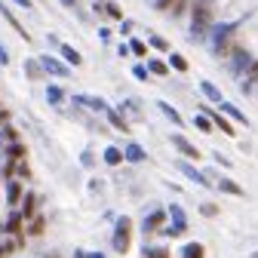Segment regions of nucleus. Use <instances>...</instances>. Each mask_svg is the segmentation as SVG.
Returning <instances> with one entry per match:
<instances>
[{
    "label": "nucleus",
    "mask_w": 258,
    "mask_h": 258,
    "mask_svg": "<svg viewBox=\"0 0 258 258\" xmlns=\"http://www.w3.org/2000/svg\"><path fill=\"white\" fill-rule=\"evenodd\" d=\"M123 157L129 160V163H142V160H145L148 154H145V148H142V145H136V142H129V145L123 148Z\"/></svg>",
    "instance_id": "9"
},
{
    "label": "nucleus",
    "mask_w": 258,
    "mask_h": 258,
    "mask_svg": "<svg viewBox=\"0 0 258 258\" xmlns=\"http://www.w3.org/2000/svg\"><path fill=\"white\" fill-rule=\"evenodd\" d=\"M25 74H28L31 80H40V77H43L40 61H37V58H28V61H25Z\"/></svg>",
    "instance_id": "14"
},
{
    "label": "nucleus",
    "mask_w": 258,
    "mask_h": 258,
    "mask_svg": "<svg viewBox=\"0 0 258 258\" xmlns=\"http://www.w3.org/2000/svg\"><path fill=\"white\" fill-rule=\"evenodd\" d=\"M16 175H19V178H31V169H28V163H19V166H16Z\"/></svg>",
    "instance_id": "36"
},
{
    "label": "nucleus",
    "mask_w": 258,
    "mask_h": 258,
    "mask_svg": "<svg viewBox=\"0 0 258 258\" xmlns=\"http://www.w3.org/2000/svg\"><path fill=\"white\" fill-rule=\"evenodd\" d=\"M7 154H10L13 160H22V157H25V145H19V142H13V145L7 148Z\"/></svg>",
    "instance_id": "28"
},
{
    "label": "nucleus",
    "mask_w": 258,
    "mask_h": 258,
    "mask_svg": "<svg viewBox=\"0 0 258 258\" xmlns=\"http://www.w3.org/2000/svg\"><path fill=\"white\" fill-rule=\"evenodd\" d=\"M181 255H184V258H206V249H203L200 243H187V246L181 249Z\"/></svg>",
    "instance_id": "20"
},
{
    "label": "nucleus",
    "mask_w": 258,
    "mask_h": 258,
    "mask_svg": "<svg viewBox=\"0 0 258 258\" xmlns=\"http://www.w3.org/2000/svg\"><path fill=\"white\" fill-rule=\"evenodd\" d=\"M194 126H197L200 133H212V123H209L206 114H197V117H194Z\"/></svg>",
    "instance_id": "27"
},
{
    "label": "nucleus",
    "mask_w": 258,
    "mask_h": 258,
    "mask_svg": "<svg viewBox=\"0 0 258 258\" xmlns=\"http://www.w3.org/2000/svg\"><path fill=\"white\" fill-rule=\"evenodd\" d=\"M0 148H4V145H0Z\"/></svg>",
    "instance_id": "44"
},
{
    "label": "nucleus",
    "mask_w": 258,
    "mask_h": 258,
    "mask_svg": "<svg viewBox=\"0 0 258 258\" xmlns=\"http://www.w3.org/2000/svg\"><path fill=\"white\" fill-rule=\"evenodd\" d=\"M10 252H16V243L13 240H4V243H0V258H7Z\"/></svg>",
    "instance_id": "32"
},
{
    "label": "nucleus",
    "mask_w": 258,
    "mask_h": 258,
    "mask_svg": "<svg viewBox=\"0 0 258 258\" xmlns=\"http://www.w3.org/2000/svg\"><path fill=\"white\" fill-rule=\"evenodd\" d=\"M166 215H169V218H172V221H175V224H169V228H163V231H166V234H169V237H181V234H184V231H187V215H184V209H181V206H178V203H172V206H169V212H166Z\"/></svg>",
    "instance_id": "3"
},
{
    "label": "nucleus",
    "mask_w": 258,
    "mask_h": 258,
    "mask_svg": "<svg viewBox=\"0 0 258 258\" xmlns=\"http://www.w3.org/2000/svg\"><path fill=\"white\" fill-rule=\"evenodd\" d=\"M218 187H221L224 194H234V197H246V190H243L240 184H234L231 178H221V181H218Z\"/></svg>",
    "instance_id": "15"
},
{
    "label": "nucleus",
    "mask_w": 258,
    "mask_h": 258,
    "mask_svg": "<svg viewBox=\"0 0 258 258\" xmlns=\"http://www.w3.org/2000/svg\"><path fill=\"white\" fill-rule=\"evenodd\" d=\"M7 200H10L13 206L22 200V184H19V181H7Z\"/></svg>",
    "instance_id": "19"
},
{
    "label": "nucleus",
    "mask_w": 258,
    "mask_h": 258,
    "mask_svg": "<svg viewBox=\"0 0 258 258\" xmlns=\"http://www.w3.org/2000/svg\"><path fill=\"white\" fill-rule=\"evenodd\" d=\"M0 13H4V19H7V22H10V25H13V28H16V31H19V34H22V37H25V40H31V34H28V31H25V28H22V25H19V19H16V16H13V13H10V7H4V4H0Z\"/></svg>",
    "instance_id": "13"
},
{
    "label": "nucleus",
    "mask_w": 258,
    "mask_h": 258,
    "mask_svg": "<svg viewBox=\"0 0 258 258\" xmlns=\"http://www.w3.org/2000/svg\"><path fill=\"white\" fill-rule=\"evenodd\" d=\"M218 105H221V111H228V114H231V117H234L237 123H249V117H246L243 111H237L234 105H224V102H218Z\"/></svg>",
    "instance_id": "25"
},
{
    "label": "nucleus",
    "mask_w": 258,
    "mask_h": 258,
    "mask_svg": "<svg viewBox=\"0 0 258 258\" xmlns=\"http://www.w3.org/2000/svg\"><path fill=\"white\" fill-rule=\"evenodd\" d=\"M200 92L206 95L209 102H215V105H218V102H224V95H221V89H218L215 83H209V80H203V83H200Z\"/></svg>",
    "instance_id": "11"
},
{
    "label": "nucleus",
    "mask_w": 258,
    "mask_h": 258,
    "mask_svg": "<svg viewBox=\"0 0 258 258\" xmlns=\"http://www.w3.org/2000/svg\"><path fill=\"white\" fill-rule=\"evenodd\" d=\"M61 7H68V10H74V7H77V0H61Z\"/></svg>",
    "instance_id": "42"
},
{
    "label": "nucleus",
    "mask_w": 258,
    "mask_h": 258,
    "mask_svg": "<svg viewBox=\"0 0 258 258\" xmlns=\"http://www.w3.org/2000/svg\"><path fill=\"white\" fill-rule=\"evenodd\" d=\"M13 4H19V7H25V10H31V7H34V0H13Z\"/></svg>",
    "instance_id": "41"
},
{
    "label": "nucleus",
    "mask_w": 258,
    "mask_h": 258,
    "mask_svg": "<svg viewBox=\"0 0 258 258\" xmlns=\"http://www.w3.org/2000/svg\"><path fill=\"white\" fill-rule=\"evenodd\" d=\"M157 108H160V111H163V114H166V117H169V120H172L175 126H181V114H178V111H175L172 105H166V102H160Z\"/></svg>",
    "instance_id": "23"
},
{
    "label": "nucleus",
    "mask_w": 258,
    "mask_h": 258,
    "mask_svg": "<svg viewBox=\"0 0 258 258\" xmlns=\"http://www.w3.org/2000/svg\"><path fill=\"white\" fill-rule=\"evenodd\" d=\"M49 258H58V255H49Z\"/></svg>",
    "instance_id": "43"
},
{
    "label": "nucleus",
    "mask_w": 258,
    "mask_h": 258,
    "mask_svg": "<svg viewBox=\"0 0 258 258\" xmlns=\"http://www.w3.org/2000/svg\"><path fill=\"white\" fill-rule=\"evenodd\" d=\"M212 123H215V126L221 129V133H228V136H234V126H231L228 120H224L221 114H212Z\"/></svg>",
    "instance_id": "26"
},
{
    "label": "nucleus",
    "mask_w": 258,
    "mask_h": 258,
    "mask_svg": "<svg viewBox=\"0 0 258 258\" xmlns=\"http://www.w3.org/2000/svg\"><path fill=\"white\" fill-rule=\"evenodd\" d=\"M74 102H77V105H86V108H92V111H105V108H108L102 99H95V95H74Z\"/></svg>",
    "instance_id": "12"
},
{
    "label": "nucleus",
    "mask_w": 258,
    "mask_h": 258,
    "mask_svg": "<svg viewBox=\"0 0 258 258\" xmlns=\"http://www.w3.org/2000/svg\"><path fill=\"white\" fill-rule=\"evenodd\" d=\"M145 258H169V249H151V246H145Z\"/></svg>",
    "instance_id": "29"
},
{
    "label": "nucleus",
    "mask_w": 258,
    "mask_h": 258,
    "mask_svg": "<svg viewBox=\"0 0 258 258\" xmlns=\"http://www.w3.org/2000/svg\"><path fill=\"white\" fill-rule=\"evenodd\" d=\"M129 52H136V55H148V46H145L142 40H133V43H129Z\"/></svg>",
    "instance_id": "31"
},
{
    "label": "nucleus",
    "mask_w": 258,
    "mask_h": 258,
    "mask_svg": "<svg viewBox=\"0 0 258 258\" xmlns=\"http://www.w3.org/2000/svg\"><path fill=\"white\" fill-rule=\"evenodd\" d=\"M58 49H61V55L68 58L71 64H80V61H83V55H80V52H77L74 46H68V43H58Z\"/></svg>",
    "instance_id": "18"
},
{
    "label": "nucleus",
    "mask_w": 258,
    "mask_h": 258,
    "mask_svg": "<svg viewBox=\"0 0 258 258\" xmlns=\"http://www.w3.org/2000/svg\"><path fill=\"white\" fill-rule=\"evenodd\" d=\"M172 68H175V71H187V61H184V55H172Z\"/></svg>",
    "instance_id": "34"
},
{
    "label": "nucleus",
    "mask_w": 258,
    "mask_h": 258,
    "mask_svg": "<svg viewBox=\"0 0 258 258\" xmlns=\"http://www.w3.org/2000/svg\"><path fill=\"white\" fill-rule=\"evenodd\" d=\"M178 169L184 172V178H187V181H197V184H209V178H206L203 172H197V166H190V163H178Z\"/></svg>",
    "instance_id": "10"
},
{
    "label": "nucleus",
    "mask_w": 258,
    "mask_h": 258,
    "mask_svg": "<svg viewBox=\"0 0 258 258\" xmlns=\"http://www.w3.org/2000/svg\"><path fill=\"white\" fill-rule=\"evenodd\" d=\"M34 206H37V194H28V200L22 206V218H31L34 215Z\"/></svg>",
    "instance_id": "24"
},
{
    "label": "nucleus",
    "mask_w": 258,
    "mask_h": 258,
    "mask_svg": "<svg viewBox=\"0 0 258 258\" xmlns=\"http://www.w3.org/2000/svg\"><path fill=\"white\" fill-rule=\"evenodd\" d=\"M31 231H34V234H43V218H34V224H31Z\"/></svg>",
    "instance_id": "40"
},
{
    "label": "nucleus",
    "mask_w": 258,
    "mask_h": 258,
    "mask_svg": "<svg viewBox=\"0 0 258 258\" xmlns=\"http://www.w3.org/2000/svg\"><path fill=\"white\" fill-rule=\"evenodd\" d=\"M209 25H212V4L209 0H197V4H194V28H190V34L194 37L206 34Z\"/></svg>",
    "instance_id": "1"
},
{
    "label": "nucleus",
    "mask_w": 258,
    "mask_h": 258,
    "mask_svg": "<svg viewBox=\"0 0 258 258\" xmlns=\"http://www.w3.org/2000/svg\"><path fill=\"white\" fill-rule=\"evenodd\" d=\"M148 71L157 74V77H166V74H169V68H166V64L160 61V58H151V61H148Z\"/></svg>",
    "instance_id": "22"
},
{
    "label": "nucleus",
    "mask_w": 258,
    "mask_h": 258,
    "mask_svg": "<svg viewBox=\"0 0 258 258\" xmlns=\"http://www.w3.org/2000/svg\"><path fill=\"white\" fill-rule=\"evenodd\" d=\"M7 64H10V52H7L4 43H0V68H7Z\"/></svg>",
    "instance_id": "37"
},
{
    "label": "nucleus",
    "mask_w": 258,
    "mask_h": 258,
    "mask_svg": "<svg viewBox=\"0 0 258 258\" xmlns=\"http://www.w3.org/2000/svg\"><path fill=\"white\" fill-rule=\"evenodd\" d=\"M133 74H136V80H148V68H145V64H136Z\"/></svg>",
    "instance_id": "35"
},
{
    "label": "nucleus",
    "mask_w": 258,
    "mask_h": 258,
    "mask_svg": "<svg viewBox=\"0 0 258 258\" xmlns=\"http://www.w3.org/2000/svg\"><path fill=\"white\" fill-rule=\"evenodd\" d=\"M200 212H203V215H209V218H215V215H218V206H212V203H206V206H203Z\"/></svg>",
    "instance_id": "38"
},
{
    "label": "nucleus",
    "mask_w": 258,
    "mask_h": 258,
    "mask_svg": "<svg viewBox=\"0 0 258 258\" xmlns=\"http://www.w3.org/2000/svg\"><path fill=\"white\" fill-rule=\"evenodd\" d=\"M129 243H133V221L123 215L117 221V228H114V249L117 252H129Z\"/></svg>",
    "instance_id": "2"
},
{
    "label": "nucleus",
    "mask_w": 258,
    "mask_h": 258,
    "mask_svg": "<svg viewBox=\"0 0 258 258\" xmlns=\"http://www.w3.org/2000/svg\"><path fill=\"white\" fill-rule=\"evenodd\" d=\"M163 221H166V212H163V209H154L151 218L145 221V237L154 234V231H160V228H163Z\"/></svg>",
    "instance_id": "8"
},
{
    "label": "nucleus",
    "mask_w": 258,
    "mask_h": 258,
    "mask_svg": "<svg viewBox=\"0 0 258 258\" xmlns=\"http://www.w3.org/2000/svg\"><path fill=\"white\" fill-rule=\"evenodd\" d=\"M105 163H108V166H120V163H123V151H120V148H108V151H105Z\"/></svg>",
    "instance_id": "21"
},
{
    "label": "nucleus",
    "mask_w": 258,
    "mask_h": 258,
    "mask_svg": "<svg viewBox=\"0 0 258 258\" xmlns=\"http://www.w3.org/2000/svg\"><path fill=\"white\" fill-rule=\"evenodd\" d=\"M74 258H105V255L102 252H77Z\"/></svg>",
    "instance_id": "39"
},
{
    "label": "nucleus",
    "mask_w": 258,
    "mask_h": 258,
    "mask_svg": "<svg viewBox=\"0 0 258 258\" xmlns=\"http://www.w3.org/2000/svg\"><path fill=\"white\" fill-rule=\"evenodd\" d=\"M105 114H108V120H111V126L114 129H120V133H129V123L117 114V111H111V108H105Z\"/></svg>",
    "instance_id": "16"
},
{
    "label": "nucleus",
    "mask_w": 258,
    "mask_h": 258,
    "mask_svg": "<svg viewBox=\"0 0 258 258\" xmlns=\"http://www.w3.org/2000/svg\"><path fill=\"white\" fill-rule=\"evenodd\" d=\"M172 148H178V151H181L184 157H190V160H200V151L194 148V145H190L184 136H172Z\"/></svg>",
    "instance_id": "7"
},
{
    "label": "nucleus",
    "mask_w": 258,
    "mask_h": 258,
    "mask_svg": "<svg viewBox=\"0 0 258 258\" xmlns=\"http://www.w3.org/2000/svg\"><path fill=\"white\" fill-rule=\"evenodd\" d=\"M231 34H234V25H218L215 28V34H212L215 37V52L224 55V52L231 49Z\"/></svg>",
    "instance_id": "5"
},
{
    "label": "nucleus",
    "mask_w": 258,
    "mask_h": 258,
    "mask_svg": "<svg viewBox=\"0 0 258 258\" xmlns=\"http://www.w3.org/2000/svg\"><path fill=\"white\" fill-rule=\"evenodd\" d=\"M228 52L234 55V71H237V74H243V71H255V64H252V52H246L243 46H231Z\"/></svg>",
    "instance_id": "4"
},
{
    "label": "nucleus",
    "mask_w": 258,
    "mask_h": 258,
    "mask_svg": "<svg viewBox=\"0 0 258 258\" xmlns=\"http://www.w3.org/2000/svg\"><path fill=\"white\" fill-rule=\"evenodd\" d=\"M105 13H108L111 19H123V13H120V7H117V4H105Z\"/></svg>",
    "instance_id": "33"
},
{
    "label": "nucleus",
    "mask_w": 258,
    "mask_h": 258,
    "mask_svg": "<svg viewBox=\"0 0 258 258\" xmlns=\"http://www.w3.org/2000/svg\"><path fill=\"white\" fill-rule=\"evenodd\" d=\"M148 43H151L154 49H169V43H166L163 37H157V34H148Z\"/></svg>",
    "instance_id": "30"
},
{
    "label": "nucleus",
    "mask_w": 258,
    "mask_h": 258,
    "mask_svg": "<svg viewBox=\"0 0 258 258\" xmlns=\"http://www.w3.org/2000/svg\"><path fill=\"white\" fill-rule=\"evenodd\" d=\"M46 102L49 105H61L64 102V89L61 86H46Z\"/></svg>",
    "instance_id": "17"
},
{
    "label": "nucleus",
    "mask_w": 258,
    "mask_h": 258,
    "mask_svg": "<svg viewBox=\"0 0 258 258\" xmlns=\"http://www.w3.org/2000/svg\"><path fill=\"white\" fill-rule=\"evenodd\" d=\"M40 61V68L46 71V74H55V77H71V71H68V64H61L58 58H52V55H43V58H37Z\"/></svg>",
    "instance_id": "6"
}]
</instances>
